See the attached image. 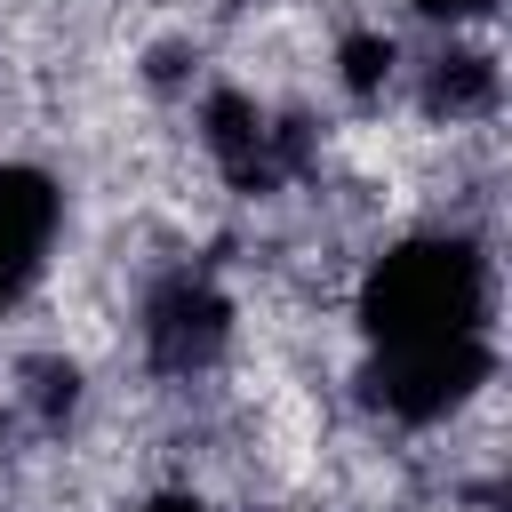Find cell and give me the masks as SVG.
I'll list each match as a JSON object with an SVG mask.
<instances>
[{"label": "cell", "instance_id": "6da1fadb", "mask_svg": "<svg viewBox=\"0 0 512 512\" xmlns=\"http://www.w3.org/2000/svg\"><path fill=\"white\" fill-rule=\"evenodd\" d=\"M352 328L360 344H440V336H496V256L464 224H424L376 248L352 272Z\"/></svg>", "mask_w": 512, "mask_h": 512}, {"label": "cell", "instance_id": "7a4b0ae2", "mask_svg": "<svg viewBox=\"0 0 512 512\" xmlns=\"http://www.w3.org/2000/svg\"><path fill=\"white\" fill-rule=\"evenodd\" d=\"M360 408L400 424V432H432V424H464L488 392H496V336H440V344H376L360 352Z\"/></svg>", "mask_w": 512, "mask_h": 512}, {"label": "cell", "instance_id": "3957f363", "mask_svg": "<svg viewBox=\"0 0 512 512\" xmlns=\"http://www.w3.org/2000/svg\"><path fill=\"white\" fill-rule=\"evenodd\" d=\"M232 336H240V312H232V296L200 264H176L136 304V344H144V368L160 384H208L224 368Z\"/></svg>", "mask_w": 512, "mask_h": 512}, {"label": "cell", "instance_id": "277c9868", "mask_svg": "<svg viewBox=\"0 0 512 512\" xmlns=\"http://www.w3.org/2000/svg\"><path fill=\"white\" fill-rule=\"evenodd\" d=\"M64 232V184L40 160H0V312H16Z\"/></svg>", "mask_w": 512, "mask_h": 512}, {"label": "cell", "instance_id": "5b68a950", "mask_svg": "<svg viewBox=\"0 0 512 512\" xmlns=\"http://www.w3.org/2000/svg\"><path fill=\"white\" fill-rule=\"evenodd\" d=\"M408 88H416V112L424 128H448V136H472V128H496V104H504V64L496 48L464 40V32H440L432 56L400 64Z\"/></svg>", "mask_w": 512, "mask_h": 512}, {"label": "cell", "instance_id": "8992f818", "mask_svg": "<svg viewBox=\"0 0 512 512\" xmlns=\"http://www.w3.org/2000/svg\"><path fill=\"white\" fill-rule=\"evenodd\" d=\"M400 40L384 32V24H352V32H336V88L352 96V104H384L392 96V80H400Z\"/></svg>", "mask_w": 512, "mask_h": 512}, {"label": "cell", "instance_id": "52a82bcc", "mask_svg": "<svg viewBox=\"0 0 512 512\" xmlns=\"http://www.w3.org/2000/svg\"><path fill=\"white\" fill-rule=\"evenodd\" d=\"M408 16L432 24V32H472V24L496 16V0H408Z\"/></svg>", "mask_w": 512, "mask_h": 512}, {"label": "cell", "instance_id": "ba28073f", "mask_svg": "<svg viewBox=\"0 0 512 512\" xmlns=\"http://www.w3.org/2000/svg\"><path fill=\"white\" fill-rule=\"evenodd\" d=\"M136 512H216L200 488H152V496H136Z\"/></svg>", "mask_w": 512, "mask_h": 512}, {"label": "cell", "instance_id": "9c48e42d", "mask_svg": "<svg viewBox=\"0 0 512 512\" xmlns=\"http://www.w3.org/2000/svg\"><path fill=\"white\" fill-rule=\"evenodd\" d=\"M272 512H304V504H272Z\"/></svg>", "mask_w": 512, "mask_h": 512}]
</instances>
